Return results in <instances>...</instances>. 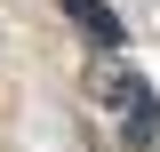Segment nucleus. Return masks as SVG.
<instances>
[{"label":"nucleus","instance_id":"nucleus-1","mask_svg":"<svg viewBox=\"0 0 160 152\" xmlns=\"http://www.w3.org/2000/svg\"><path fill=\"white\" fill-rule=\"evenodd\" d=\"M88 88L104 96V112H120L128 144H152V136H160V96H152V80H144V72H128L120 56H104L96 72H88Z\"/></svg>","mask_w":160,"mask_h":152},{"label":"nucleus","instance_id":"nucleus-2","mask_svg":"<svg viewBox=\"0 0 160 152\" xmlns=\"http://www.w3.org/2000/svg\"><path fill=\"white\" fill-rule=\"evenodd\" d=\"M64 16L88 32V48H96V56H120V48H128V24H120L104 0H64Z\"/></svg>","mask_w":160,"mask_h":152}]
</instances>
